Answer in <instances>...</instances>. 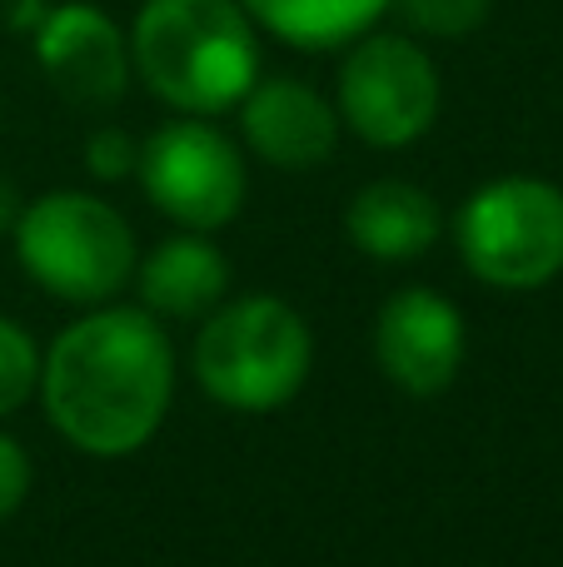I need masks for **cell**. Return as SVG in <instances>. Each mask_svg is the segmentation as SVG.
I'll return each instance as SVG.
<instances>
[{
	"mask_svg": "<svg viewBox=\"0 0 563 567\" xmlns=\"http://www.w3.org/2000/svg\"><path fill=\"white\" fill-rule=\"evenodd\" d=\"M20 209H25V205H20V195L6 185V179H0V235H16Z\"/></svg>",
	"mask_w": 563,
	"mask_h": 567,
	"instance_id": "18",
	"label": "cell"
},
{
	"mask_svg": "<svg viewBox=\"0 0 563 567\" xmlns=\"http://www.w3.org/2000/svg\"><path fill=\"white\" fill-rule=\"evenodd\" d=\"M130 55L140 80L185 115H219L255 85L259 45L239 0H145Z\"/></svg>",
	"mask_w": 563,
	"mask_h": 567,
	"instance_id": "2",
	"label": "cell"
},
{
	"mask_svg": "<svg viewBox=\"0 0 563 567\" xmlns=\"http://www.w3.org/2000/svg\"><path fill=\"white\" fill-rule=\"evenodd\" d=\"M239 6H245L249 20H259L289 45L329 50L365 35L389 10V0H239Z\"/></svg>",
	"mask_w": 563,
	"mask_h": 567,
	"instance_id": "13",
	"label": "cell"
},
{
	"mask_svg": "<svg viewBox=\"0 0 563 567\" xmlns=\"http://www.w3.org/2000/svg\"><path fill=\"white\" fill-rule=\"evenodd\" d=\"M140 179L155 209L185 229H219L245 205V165L219 130L180 120L145 140Z\"/></svg>",
	"mask_w": 563,
	"mask_h": 567,
	"instance_id": "7",
	"label": "cell"
},
{
	"mask_svg": "<svg viewBox=\"0 0 563 567\" xmlns=\"http://www.w3.org/2000/svg\"><path fill=\"white\" fill-rule=\"evenodd\" d=\"M25 493H30V458L16 439L0 433V518H10L25 503Z\"/></svg>",
	"mask_w": 563,
	"mask_h": 567,
	"instance_id": "17",
	"label": "cell"
},
{
	"mask_svg": "<svg viewBox=\"0 0 563 567\" xmlns=\"http://www.w3.org/2000/svg\"><path fill=\"white\" fill-rule=\"evenodd\" d=\"M239 125H245L249 150L279 169L325 165L339 140L335 110H329L325 95L309 90L305 80H265V85H249Z\"/></svg>",
	"mask_w": 563,
	"mask_h": 567,
	"instance_id": "10",
	"label": "cell"
},
{
	"mask_svg": "<svg viewBox=\"0 0 563 567\" xmlns=\"http://www.w3.org/2000/svg\"><path fill=\"white\" fill-rule=\"evenodd\" d=\"M459 255L494 289H539L563 269V189L509 175L459 209Z\"/></svg>",
	"mask_w": 563,
	"mask_h": 567,
	"instance_id": "5",
	"label": "cell"
},
{
	"mask_svg": "<svg viewBox=\"0 0 563 567\" xmlns=\"http://www.w3.org/2000/svg\"><path fill=\"white\" fill-rule=\"evenodd\" d=\"M225 255L205 239H170L140 265V293L155 313L170 319H195V313L215 309L225 299Z\"/></svg>",
	"mask_w": 563,
	"mask_h": 567,
	"instance_id": "12",
	"label": "cell"
},
{
	"mask_svg": "<svg viewBox=\"0 0 563 567\" xmlns=\"http://www.w3.org/2000/svg\"><path fill=\"white\" fill-rule=\"evenodd\" d=\"M345 229L355 249H365L369 259L399 265V259L424 255L439 239V205L405 179H379L349 199Z\"/></svg>",
	"mask_w": 563,
	"mask_h": 567,
	"instance_id": "11",
	"label": "cell"
},
{
	"mask_svg": "<svg viewBox=\"0 0 563 567\" xmlns=\"http://www.w3.org/2000/svg\"><path fill=\"white\" fill-rule=\"evenodd\" d=\"M389 6H399L405 25L419 30V35L464 40L489 20V6H494V0H389Z\"/></svg>",
	"mask_w": 563,
	"mask_h": 567,
	"instance_id": "14",
	"label": "cell"
},
{
	"mask_svg": "<svg viewBox=\"0 0 563 567\" xmlns=\"http://www.w3.org/2000/svg\"><path fill=\"white\" fill-rule=\"evenodd\" d=\"M35 379H40V353H35V343H30V333L20 329V323L0 319V419L25 403Z\"/></svg>",
	"mask_w": 563,
	"mask_h": 567,
	"instance_id": "15",
	"label": "cell"
},
{
	"mask_svg": "<svg viewBox=\"0 0 563 567\" xmlns=\"http://www.w3.org/2000/svg\"><path fill=\"white\" fill-rule=\"evenodd\" d=\"M309 329L285 299L225 303L195 343V379L225 409L265 413L289 403L309 379Z\"/></svg>",
	"mask_w": 563,
	"mask_h": 567,
	"instance_id": "3",
	"label": "cell"
},
{
	"mask_svg": "<svg viewBox=\"0 0 563 567\" xmlns=\"http://www.w3.org/2000/svg\"><path fill=\"white\" fill-rule=\"evenodd\" d=\"M339 110L349 130L379 150L414 145L439 115V70L414 40L369 35L339 70Z\"/></svg>",
	"mask_w": 563,
	"mask_h": 567,
	"instance_id": "6",
	"label": "cell"
},
{
	"mask_svg": "<svg viewBox=\"0 0 563 567\" xmlns=\"http://www.w3.org/2000/svg\"><path fill=\"white\" fill-rule=\"evenodd\" d=\"M85 165L95 169L100 179H125V169L140 165V150L130 145L125 130H100V135L85 145Z\"/></svg>",
	"mask_w": 563,
	"mask_h": 567,
	"instance_id": "16",
	"label": "cell"
},
{
	"mask_svg": "<svg viewBox=\"0 0 563 567\" xmlns=\"http://www.w3.org/2000/svg\"><path fill=\"white\" fill-rule=\"evenodd\" d=\"M16 249L25 275L65 303H100L135 269L125 219L95 195H45L20 209Z\"/></svg>",
	"mask_w": 563,
	"mask_h": 567,
	"instance_id": "4",
	"label": "cell"
},
{
	"mask_svg": "<svg viewBox=\"0 0 563 567\" xmlns=\"http://www.w3.org/2000/svg\"><path fill=\"white\" fill-rule=\"evenodd\" d=\"M35 60L70 105H115L125 95V35L100 6L65 0L35 25Z\"/></svg>",
	"mask_w": 563,
	"mask_h": 567,
	"instance_id": "8",
	"label": "cell"
},
{
	"mask_svg": "<svg viewBox=\"0 0 563 567\" xmlns=\"http://www.w3.org/2000/svg\"><path fill=\"white\" fill-rule=\"evenodd\" d=\"M379 369L405 393H444L464 359V319L434 289H405L385 303L375 329Z\"/></svg>",
	"mask_w": 563,
	"mask_h": 567,
	"instance_id": "9",
	"label": "cell"
},
{
	"mask_svg": "<svg viewBox=\"0 0 563 567\" xmlns=\"http://www.w3.org/2000/svg\"><path fill=\"white\" fill-rule=\"evenodd\" d=\"M175 393V359L140 309H100L70 323L45 359V409L75 449L120 458L150 443Z\"/></svg>",
	"mask_w": 563,
	"mask_h": 567,
	"instance_id": "1",
	"label": "cell"
}]
</instances>
